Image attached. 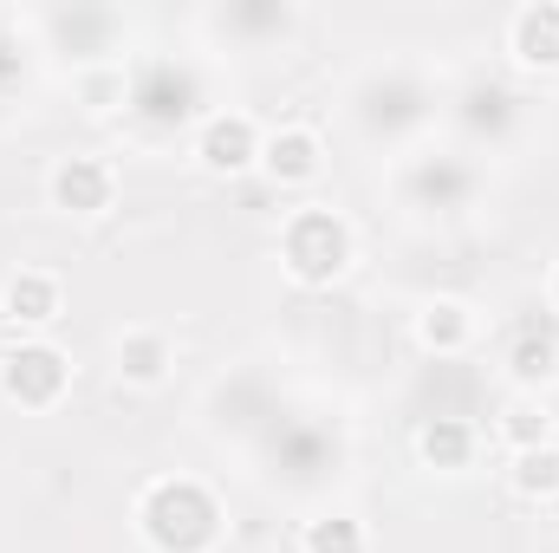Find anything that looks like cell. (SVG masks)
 Returning <instances> with one entry per match:
<instances>
[{
	"mask_svg": "<svg viewBox=\"0 0 559 553\" xmlns=\"http://www.w3.org/2000/svg\"><path fill=\"white\" fill-rule=\"evenodd\" d=\"M138 521H143V534H150V548L156 553H209L215 548V534H222V508H215V495H209L202 482H189V475L156 482V489L143 495Z\"/></svg>",
	"mask_w": 559,
	"mask_h": 553,
	"instance_id": "1",
	"label": "cell"
},
{
	"mask_svg": "<svg viewBox=\"0 0 559 553\" xmlns=\"http://www.w3.org/2000/svg\"><path fill=\"white\" fill-rule=\"evenodd\" d=\"M280 261L299 286H325V280L345 274L352 261V228L332 215V209H299L280 235Z\"/></svg>",
	"mask_w": 559,
	"mask_h": 553,
	"instance_id": "2",
	"label": "cell"
},
{
	"mask_svg": "<svg viewBox=\"0 0 559 553\" xmlns=\"http://www.w3.org/2000/svg\"><path fill=\"white\" fill-rule=\"evenodd\" d=\"M66 352H52V345H13L7 358H0V391H7V404H20V411H46V404H59V391H66Z\"/></svg>",
	"mask_w": 559,
	"mask_h": 553,
	"instance_id": "3",
	"label": "cell"
},
{
	"mask_svg": "<svg viewBox=\"0 0 559 553\" xmlns=\"http://www.w3.org/2000/svg\"><path fill=\"white\" fill-rule=\"evenodd\" d=\"M111 189H118V176H111V163H98V156H66V163L52 169V202H59L66 215H98V209H111Z\"/></svg>",
	"mask_w": 559,
	"mask_h": 553,
	"instance_id": "4",
	"label": "cell"
},
{
	"mask_svg": "<svg viewBox=\"0 0 559 553\" xmlns=\"http://www.w3.org/2000/svg\"><path fill=\"white\" fill-rule=\"evenodd\" d=\"M202 163H209L215 176H235V169L261 163V131H254V118H241V111L209 118V125H202Z\"/></svg>",
	"mask_w": 559,
	"mask_h": 553,
	"instance_id": "5",
	"label": "cell"
},
{
	"mask_svg": "<svg viewBox=\"0 0 559 553\" xmlns=\"http://www.w3.org/2000/svg\"><path fill=\"white\" fill-rule=\"evenodd\" d=\"M508 46L521 66H540V72H559V7L540 0V7H521L514 26H508Z\"/></svg>",
	"mask_w": 559,
	"mask_h": 553,
	"instance_id": "6",
	"label": "cell"
},
{
	"mask_svg": "<svg viewBox=\"0 0 559 553\" xmlns=\"http://www.w3.org/2000/svg\"><path fill=\"white\" fill-rule=\"evenodd\" d=\"M417 456L429 469H468V456H475V430L462 423V416H436V423H423L417 430Z\"/></svg>",
	"mask_w": 559,
	"mask_h": 553,
	"instance_id": "7",
	"label": "cell"
},
{
	"mask_svg": "<svg viewBox=\"0 0 559 553\" xmlns=\"http://www.w3.org/2000/svg\"><path fill=\"white\" fill-rule=\"evenodd\" d=\"M261 163L274 169L280 183H312L319 176V138L312 131H274L261 143Z\"/></svg>",
	"mask_w": 559,
	"mask_h": 553,
	"instance_id": "8",
	"label": "cell"
},
{
	"mask_svg": "<svg viewBox=\"0 0 559 553\" xmlns=\"http://www.w3.org/2000/svg\"><path fill=\"white\" fill-rule=\"evenodd\" d=\"M7 313L26 319V326H52V319H59V280L39 274V268L13 274L7 280Z\"/></svg>",
	"mask_w": 559,
	"mask_h": 553,
	"instance_id": "9",
	"label": "cell"
},
{
	"mask_svg": "<svg viewBox=\"0 0 559 553\" xmlns=\"http://www.w3.org/2000/svg\"><path fill=\"white\" fill-rule=\"evenodd\" d=\"M163 365H169V339H163V332L131 326V332L118 339V372H124L131 385H156V378H163Z\"/></svg>",
	"mask_w": 559,
	"mask_h": 553,
	"instance_id": "10",
	"label": "cell"
},
{
	"mask_svg": "<svg viewBox=\"0 0 559 553\" xmlns=\"http://www.w3.org/2000/svg\"><path fill=\"white\" fill-rule=\"evenodd\" d=\"M143 118H189V105H195V92H189V79L182 72H169V66H150L143 72V92H138Z\"/></svg>",
	"mask_w": 559,
	"mask_h": 553,
	"instance_id": "11",
	"label": "cell"
},
{
	"mask_svg": "<svg viewBox=\"0 0 559 553\" xmlns=\"http://www.w3.org/2000/svg\"><path fill=\"white\" fill-rule=\"evenodd\" d=\"M468 332H475V319H468L462 299H436V306H423V319H417V339L429 352H462Z\"/></svg>",
	"mask_w": 559,
	"mask_h": 553,
	"instance_id": "12",
	"label": "cell"
},
{
	"mask_svg": "<svg viewBox=\"0 0 559 553\" xmlns=\"http://www.w3.org/2000/svg\"><path fill=\"white\" fill-rule=\"evenodd\" d=\"M508 475H514V495H527V502H554V495H559V449H554V443L521 449Z\"/></svg>",
	"mask_w": 559,
	"mask_h": 553,
	"instance_id": "13",
	"label": "cell"
},
{
	"mask_svg": "<svg viewBox=\"0 0 559 553\" xmlns=\"http://www.w3.org/2000/svg\"><path fill=\"white\" fill-rule=\"evenodd\" d=\"M508 365H514V378H521V385H547V378L559 372V339H554V332H534V326H527V332L514 339Z\"/></svg>",
	"mask_w": 559,
	"mask_h": 553,
	"instance_id": "14",
	"label": "cell"
},
{
	"mask_svg": "<svg viewBox=\"0 0 559 553\" xmlns=\"http://www.w3.org/2000/svg\"><path fill=\"white\" fill-rule=\"evenodd\" d=\"M501 436L514 443V456L521 449H540V443H554V416H547V404H534V398H514L501 411Z\"/></svg>",
	"mask_w": 559,
	"mask_h": 553,
	"instance_id": "15",
	"label": "cell"
},
{
	"mask_svg": "<svg viewBox=\"0 0 559 553\" xmlns=\"http://www.w3.org/2000/svg\"><path fill=\"white\" fill-rule=\"evenodd\" d=\"M306 553H371V534L352 515H325V521L306 528Z\"/></svg>",
	"mask_w": 559,
	"mask_h": 553,
	"instance_id": "16",
	"label": "cell"
},
{
	"mask_svg": "<svg viewBox=\"0 0 559 553\" xmlns=\"http://www.w3.org/2000/svg\"><path fill=\"white\" fill-rule=\"evenodd\" d=\"M411 189H417L423 202H442V209H449V202H462V196H468V169H462V163H449V156H442V163H417Z\"/></svg>",
	"mask_w": 559,
	"mask_h": 553,
	"instance_id": "17",
	"label": "cell"
},
{
	"mask_svg": "<svg viewBox=\"0 0 559 553\" xmlns=\"http://www.w3.org/2000/svg\"><path fill=\"white\" fill-rule=\"evenodd\" d=\"M554 306H559V274H554Z\"/></svg>",
	"mask_w": 559,
	"mask_h": 553,
	"instance_id": "18",
	"label": "cell"
}]
</instances>
